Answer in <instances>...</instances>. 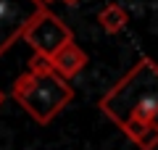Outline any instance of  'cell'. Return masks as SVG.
<instances>
[{
	"instance_id": "cell-1",
	"label": "cell",
	"mask_w": 158,
	"mask_h": 150,
	"mask_svg": "<svg viewBox=\"0 0 158 150\" xmlns=\"http://www.w3.org/2000/svg\"><path fill=\"white\" fill-rule=\"evenodd\" d=\"M100 111L140 150H153L158 145V63L142 58L100 98Z\"/></svg>"
},
{
	"instance_id": "cell-2",
	"label": "cell",
	"mask_w": 158,
	"mask_h": 150,
	"mask_svg": "<svg viewBox=\"0 0 158 150\" xmlns=\"http://www.w3.org/2000/svg\"><path fill=\"white\" fill-rule=\"evenodd\" d=\"M13 98L37 124H50L69 106L74 90L66 84L61 74H48V77L21 74L13 84Z\"/></svg>"
},
{
	"instance_id": "cell-3",
	"label": "cell",
	"mask_w": 158,
	"mask_h": 150,
	"mask_svg": "<svg viewBox=\"0 0 158 150\" xmlns=\"http://www.w3.org/2000/svg\"><path fill=\"white\" fill-rule=\"evenodd\" d=\"M45 8L48 6L40 0H0V56L19 37H24V32Z\"/></svg>"
},
{
	"instance_id": "cell-4",
	"label": "cell",
	"mask_w": 158,
	"mask_h": 150,
	"mask_svg": "<svg viewBox=\"0 0 158 150\" xmlns=\"http://www.w3.org/2000/svg\"><path fill=\"white\" fill-rule=\"evenodd\" d=\"M24 42L32 45L34 53H45V56H56L63 45L71 42V29L61 21L53 11H42L32 21V27L24 32Z\"/></svg>"
},
{
	"instance_id": "cell-5",
	"label": "cell",
	"mask_w": 158,
	"mask_h": 150,
	"mask_svg": "<svg viewBox=\"0 0 158 150\" xmlns=\"http://www.w3.org/2000/svg\"><path fill=\"white\" fill-rule=\"evenodd\" d=\"M53 63H56V74H61L63 79H71L87 66V53L71 40L69 45H63L56 56H53Z\"/></svg>"
},
{
	"instance_id": "cell-6",
	"label": "cell",
	"mask_w": 158,
	"mask_h": 150,
	"mask_svg": "<svg viewBox=\"0 0 158 150\" xmlns=\"http://www.w3.org/2000/svg\"><path fill=\"white\" fill-rule=\"evenodd\" d=\"M98 21H100V27L106 29L108 34H116V32H121V29L127 27L129 13H127L121 6H116V3H108V6L98 13Z\"/></svg>"
},
{
	"instance_id": "cell-7",
	"label": "cell",
	"mask_w": 158,
	"mask_h": 150,
	"mask_svg": "<svg viewBox=\"0 0 158 150\" xmlns=\"http://www.w3.org/2000/svg\"><path fill=\"white\" fill-rule=\"evenodd\" d=\"M29 74H34V77L56 74V63H53V58L45 56V53H32V58H29Z\"/></svg>"
},
{
	"instance_id": "cell-8",
	"label": "cell",
	"mask_w": 158,
	"mask_h": 150,
	"mask_svg": "<svg viewBox=\"0 0 158 150\" xmlns=\"http://www.w3.org/2000/svg\"><path fill=\"white\" fill-rule=\"evenodd\" d=\"M66 6H77V3H82V0H63Z\"/></svg>"
},
{
	"instance_id": "cell-9",
	"label": "cell",
	"mask_w": 158,
	"mask_h": 150,
	"mask_svg": "<svg viewBox=\"0 0 158 150\" xmlns=\"http://www.w3.org/2000/svg\"><path fill=\"white\" fill-rule=\"evenodd\" d=\"M40 3H42V6H48V3H53V0H40Z\"/></svg>"
},
{
	"instance_id": "cell-10",
	"label": "cell",
	"mask_w": 158,
	"mask_h": 150,
	"mask_svg": "<svg viewBox=\"0 0 158 150\" xmlns=\"http://www.w3.org/2000/svg\"><path fill=\"white\" fill-rule=\"evenodd\" d=\"M3 100H6V95H3V92H0V106H3Z\"/></svg>"
}]
</instances>
